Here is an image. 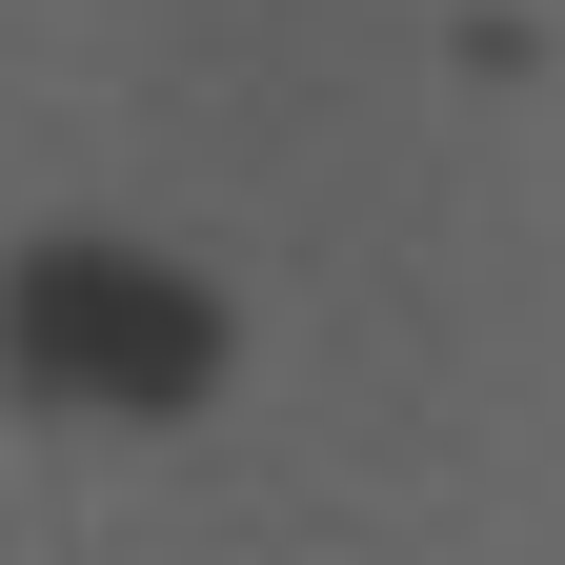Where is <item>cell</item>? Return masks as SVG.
Wrapping results in <instances>:
<instances>
[{
    "instance_id": "cell-1",
    "label": "cell",
    "mask_w": 565,
    "mask_h": 565,
    "mask_svg": "<svg viewBox=\"0 0 565 565\" xmlns=\"http://www.w3.org/2000/svg\"><path fill=\"white\" fill-rule=\"evenodd\" d=\"M0 343H21V384L61 404H202V364H223V323H202L182 263H121V243H41L21 282H0Z\"/></svg>"
}]
</instances>
